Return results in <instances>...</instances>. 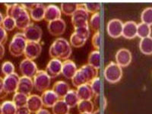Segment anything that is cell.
Here are the masks:
<instances>
[{"mask_svg":"<svg viewBox=\"0 0 152 114\" xmlns=\"http://www.w3.org/2000/svg\"><path fill=\"white\" fill-rule=\"evenodd\" d=\"M28 99V95L19 93V92H15L13 95L12 101L14 103L15 105L17 107V108H21V107H26Z\"/></svg>","mask_w":152,"mask_h":114,"instance_id":"obj_30","label":"cell"},{"mask_svg":"<svg viewBox=\"0 0 152 114\" xmlns=\"http://www.w3.org/2000/svg\"><path fill=\"white\" fill-rule=\"evenodd\" d=\"M26 38L23 32L16 33L13 36L9 45V50L11 55L13 56H21L24 54L27 45Z\"/></svg>","mask_w":152,"mask_h":114,"instance_id":"obj_3","label":"cell"},{"mask_svg":"<svg viewBox=\"0 0 152 114\" xmlns=\"http://www.w3.org/2000/svg\"><path fill=\"white\" fill-rule=\"evenodd\" d=\"M88 24H89V28L93 30L94 33L99 31L100 28V15L99 12L92 15L90 20L88 21Z\"/></svg>","mask_w":152,"mask_h":114,"instance_id":"obj_36","label":"cell"},{"mask_svg":"<svg viewBox=\"0 0 152 114\" xmlns=\"http://www.w3.org/2000/svg\"><path fill=\"white\" fill-rule=\"evenodd\" d=\"M142 22L152 25V7H148L142 11L141 14Z\"/></svg>","mask_w":152,"mask_h":114,"instance_id":"obj_37","label":"cell"},{"mask_svg":"<svg viewBox=\"0 0 152 114\" xmlns=\"http://www.w3.org/2000/svg\"><path fill=\"white\" fill-rule=\"evenodd\" d=\"M77 70H78L77 66L72 60L67 59L62 62V74L67 79H72Z\"/></svg>","mask_w":152,"mask_h":114,"instance_id":"obj_20","label":"cell"},{"mask_svg":"<svg viewBox=\"0 0 152 114\" xmlns=\"http://www.w3.org/2000/svg\"><path fill=\"white\" fill-rule=\"evenodd\" d=\"M36 4L37 3H34V2H29V3H22L21 5H22L23 7L26 9L27 11H29L30 12V11L36 5Z\"/></svg>","mask_w":152,"mask_h":114,"instance_id":"obj_46","label":"cell"},{"mask_svg":"<svg viewBox=\"0 0 152 114\" xmlns=\"http://www.w3.org/2000/svg\"><path fill=\"white\" fill-rule=\"evenodd\" d=\"M92 45L96 49V50H99L101 47V35L100 31H97L94 34L92 37Z\"/></svg>","mask_w":152,"mask_h":114,"instance_id":"obj_43","label":"cell"},{"mask_svg":"<svg viewBox=\"0 0 152 114\" xmlns=\"http://www.w3.org/2000/svg\"><path fill=\"white\" fill-rule=\"evenodd\" d=\"M0 114H2V107H1V104H0Z\"/></svg>","mask_w":152,"mask_h":114,"instance_id":"obj_53","label":"cell"},{"mask_svg":"<svg viewBox=\"0 0 152 114\" xmlns=\"http://www.w3.org/2000/svg\"><path fill=\"white\" fill-rule=\"evenodd\" d=\"M90 86L91 88L92 92H93L94 96H95V97L100 96V92H101V83H100V79L99 77L95 78L91 82Z\"/></svg>","mask_w":152,"mask_h":114,"instance_id":"obj_40","label":"cell"},{"mask_svg":"<svg viewBox=\"0 0 152 114\" xmlns=\"http://www.w3.org/2000/svg\"><path fill=\"white\" fill-rule=\"evenodd\" d=\"M47 28L50 34L53 36H60L65 33L66 29V23L62 18L49 22Z\"/></svg>","mask_w":152,"mask_h":114,"instance_id":"obj_13","label":"cell"},{"mask_svg":"<svg viewBox=\"0 0 152 114\" xmlns=\"http://www.w3.org/2000/svg\"><path fill=\"white\" fill-rule=\"evenodd\" d=\"M62 62L59 59H51L48 62L46 72L51 78H55L62 74Z\"/></svg>","mask_w":152,"mask_h":114,"instance_id":"obj_14","label":"cell"},{"mask_svg":"<svg viewBox=\"0 0 152 114\" xmlns=\"http://www.w3.org/2000/svg\"><path fill=\"white\" fill-rule=\"evenodd\" d=\"M89 13L87 12L83 5H80L76 9L74 14L72 15V24L75 28L88 24Z\"/></svg>","mask_w":152,"mask_h":114,"instance_id":"obj_6","label":"cell"},{"mask_svg":"<svg viewBox=\"0 0 152 114\" xmlns=\"http://www.w3.org/2000/svg\"><path fill=\"white\" fill-rule=\"evenodd\" d=\"M19 79H20V77L15 72L9 75L5 76V78H3V85L4 89L7 94L15 93L17 91Z\"/></svg>","mask_w":152,"mask_h":114,"instance_id":"obj_10","label":"cell"},{"mask_svg":"<svg viewBox=\"0 0 152 114\" xmlns=\"http://www.w3.org/2000/svg\"><path fill=\"white\" fill-rule=\"evenodd\" d=\"M53 114H69V108L63 100L59 99L52 107Z\"/></svg>","mask_w":152,"mask_h":114,"instance_id":"obj_31","label":"cell"},{"mask_svg":"<svg viewBox=\"0 0 152 114\" xmlns=\"http://www.w3.org/2000/svg\"><path fill=\"white\" fill-rule=\"evenodd\" d=\"M35 114H51V113H50L49 110H47V109H43H43H41L40 110H39L37 113H35Z\"/></svg>","mask_w":152,"mask_h":114,"instance_id":"obj_49","label":"cell"},{"mask_svg":"<svg viewBox=\"0 0 152 114\" xmlns=\"http://www.w3.org/2000/svg\"><path fill=\"white\" fill-rule=\"evenodd\" d=\"M80 114H92V113H80Z\"/></svg>","mask_w":152,"mask_h":114,"instance_id":"obj_54","label":"cell"},{"mask_svg":"<svg viewBox=\"0 0 152 114\" xmlns=\"http://www.w3.org/2000/svg\"><path fill=\"white\" fill-rule=\"evenodd\" d=\"M115 59H116L115 62L116 64L119 65L121 68H124L129 66L132 59V53L128 49L121 48L116 52L115 55Z\"/></svg>","mask_w":152,"mask_h":114,"instance_id":"obj_11","label":"cell"},{"mask_svg":"<svg viewBox=\"0 0 152 114\" xmlns=\"http://www.w3.org/2000/svg\"><path fill=\"white\" fill-rule=\"evenodd\" d=\"M16 114H31V112L28 110L26 107H21V108H18Z\"/></svg>","mask_w":152,"mask_h":114,"instance_id":"obj_47","label":"cell"},{"mask_svg":"<svg viewBox=\"0 0 152 114\" xmlns=\"http://www.w3.org/2000/svg\"><path fill=\"white\" fill-rule=\"evenodd\" d=\"M7 94L5 92V89H4V85H3V78L2 77H0V100L5 98L7 96Z\"/></svg>","mask_w":152,"mask_h":114,"instance_id":"obj_45","label":"cell"},{"mask_svg":"<svg viewBox=\"0 0 152 114\" xmlns=\"http://www.w3.org/2000/svg\"><path fill=\"white\" fill-rule=\"evenodd\" d=\"M8 40L7 31H5L2 25H0V44L4 45V43H6Z\"/></svg>","mask_w":152,"mask_h":114,"instance_id":"obj_44","label":"cell"},{"mask_svg":"<svg viewBox=\"0 0 152 114\" xmlns=\"http://www.w3.org/2000/svg\"><path fill=\"white\" fill-rule=\"evenodd\" d=\"M15 67L14 64L10 61H5L2 64L1 71H2V74L5 75V76L15 73Z\"/></svg>","mask_w":152,"mask_h":114,"instance_id":"obj_39","label":"cell"},{"mask_svg":"<svg viewBox=\"0 0 152 114\" xmlns=\"http://www.w3.org/2000/svg\"><path fill=\"white\" fill-rule=\"evenodd\" d=\"M87 40L88 39L74 32L70 37V45L76 47V48H79V47H83L85 45Z\"/></svg>","mask_w":152,"mask_h":114,"instance_id":"obj_34","label":"cell"},{"mask_svg":"<svg viewBox=\"0 0 152 114\" xmlns=\"http://www.w3.org/2000/svg\"><path fill=\"white\" fill-rule=\"evenodd\" d=\"M77 108L80 113H92L94 111V105L91 100H80Z\"/></svg>","mask_w":152,"mask_h":114,"instance_id":"obj_27","label":"cell"},{"mask_svg":"<svg viewBox=\"0 0 152 114\" xmlns=\"http://www.w3.org/2000/svg\"><path fill=\"white\" fill-rule=\"evenodd\" d=\"M23 34L28 42H39L40 43L42 35H43V31L39 25L31 23L29 26L23 31Z\"/></svg>","mask_w":152,"mask_h":114,"instance_id":"obj_7","label":"cell"},{"mask_svg":"<svg viewBox=\"0 0 152 114\" xmlns=\"http://www.w3.org/2000/svg\"><path fill=\"white\" fill-rule=\"evenodd\" d=\"M76 92L80 100H91L94 96L90 84H85L78 87Z\"/></svg>","mask_w":152,"mask_h":114,"instance_id":"obj_23","label":"cell"},{"mask_svg":"<svg viewBox=\"0 0 152 114\" xmlns=\"http://www.w3.org/2000/svg\"><path fill=\"white\" fill-rule=\"evenodd\" d=\"M79 6V4L76 2H62L61 4L60 10L62 13L66 15H72Z\"/></svg>","mask_w":152,"mask_h":114,"instance_id":"obj_32","label":"cell"},{"mask_svg":"<svg viewBox=\"0 0 152 114\" xmlns=\"http://www.w3.org/2000/svg\"><path fill=\"white\" fill-rule=\"evenodd\" d=\"M46 6L42 3H37L36 5L29 12L31 19L34 21H40L44 19Z\"/></svg>","mask_w":152,"mask_h":114,"instance_id":"obj_21","label":"cell"},{"mask_svg":"<svg viewBox=\"0 0 152 114\" xmlns=\"http://www.w3.org/2000/svg\"><path fill=\"white\" fill-rule=\"evenodd\" d=\"M61 15H62V12L60 10V8L58 7L57 5L54 4H50L46 6L44 19L48 22H51V21H56L57 19L61 18Z\"/></svg>","mask_w":152,"mask_h":114,"instance_id":"obj_17","label":"cell"},{"mask_svg":"<svg viewBox=\"0 0 152 114\" xmlns=\"http://www.w3.org/2000/svg\"><path fill=\"white\" fill-rule=\"evenodd\" d=\"M137 27L138 24L133 21H129L123 23L122 36L128 40L134 39L135 37H137Z\"/></svg>","mask_w":152,"mask_h":114,"instance_id":"obj_18","label":"cell"},{"mask_svg":"<svg viewBox=\"0 0 152 114\" xmlns=\"http://www.w3.org/2000/svg\"><path fill=\"white\" fill-rule=\"evenodd\" d=\"M34 88V86L33 79L28 77L21 76L19 79L18 86L16 92H19V93L29 96L31 95V92L33 91Z\"/></svg>","mask_w":152,"mask_h":114,"instance_id":"obj_15","label":"cell"},{"mask_svg":"<svg viewBox=\"0 0 152 114\" xmlns=\"http://www.w3.org/2000/svg\"><path fill=\"white\" fill-rule=\"evenodd\" d=\"M83 6L88 13L95 14L100 11V8H101V3L100 2H88V3L83 4Z\"/></svg>","mask_w":152,"mask_h":114,"instance_id":"obj_41","label":"cell"},{"mask_svg":"<svg viewBox=\"0 0 152 114\" xmlns=\"http://www.w3.org/2000/svg\"><path fill=\"white\" fill-rule=\"evenodd\" d=\"M43 102L41 97L37 94H31L28 96L26 107L31 113H37L39 110L43 109Z\"/></svg>","mask_w":152,"mask_h":114,"instance_id":"obj_16","label":"cell"},{"mask_svg":"<svg viewBox=\"0 0 152 114\" xmlns=\"http://www.w3.org/2000/svg\"><path fill=\"white\" fill-rule=\"evenodd\" d=\"M41 100L43 107L47 108H52L54 104L59 100V97L53 90H47L43 91L41 95Z\"/></svg>","mask_w":152,"mask_h":114,"instance_id":"obj_19","label":"cell"},{"mask_svg":"<svg viewBox=\"0 0 152 114\" xmlns=\"http://www.w3.org/2000/svg\"><path fill=\"white\" fill-rule=\"evenodd\" d=\"M63 100H64L65 103L67 104L69 108H73V107H76L80 101L78 94H77V92H76L75 90H73V89L69 90L67 94L63 97Z\"/></svg>","mask_w":152,"mask_h":114,"instance_id":"obj_24","label":"cell"},{"mask_svg":"<svg viewBox=\"0 0 152 114\" xmlns=\"http://www.w3.org/2000/svg\"><path fill=\"white\" fill-rule=\"evenodd\" d=\"M80 69L85 74V77H86L87 80H88V84H90L95 78H97V75H98V70L88 64L82 66L80 68Z\"/></svg>","mask_w":152,"mask_h":114,"instance_id":"obj_25","label":"cell"},{"mask_svg":"<svg viewBox=\"0 0 152 114\" xmlns=\"http://www.w3.org/2000/svg\"><path fill=\"white\" fill-rule=\"evenodd\" d=\"M104 76L107 82L116 84L123 77V69L115 62H110L104 69Z\"/></svg>","mask_w":152,"mask_h":114,"instance_id":"obj_4","label":"cell"},{"mask_svg":"<svg viewBox=\"0 0 152 114\" xmlns=\"http://www.w3.org/2000/svg\"><path fill=\"white\" fill-rule=\"evenodd\" d=\"M2 27L6 31H13L16 28V24L15 19L13 18L10 17V16L6 15L4 18L3 22L2 24Z\"/></svg>","mask_w":152,"mask_h":114,"instance_id":"obj_38","label":"cell"},{"mask_svg":"<svg viewBox=\"0 0 152 114\" xmlns=\"http://www.w3.org/2000/svg\"><path fill=\"white\" fill-rule=\"evenodd\" d=\"M69 114H70V113H69Z\"/></svg>","mask_w":152,"mask_h":114,"instance_id":"obj_55","label":"cell"},{"mask_svg":"<svg viewBox=\"0 0 152 114\" xmlns=\"http://www.w3.org/2000/svg\"><path fill=\"white\" fill-rule=\"evenodd\" d=\"M92 114H100V110L99 109L96 110H94L93 113H92Z\"/></svg>","mask_w":152,"mask_h":114,"instance_id":"obj_52","label":"cell"},{"mask_svg":"<svg viewBox=\"0 0 152 114\" xmlns=\"http://www.w3.org/2000/svg\"><path fill=\"white\" fill-rule=\"evenodd\" d=\"M88 64L93 66L94 68L98 70L101 66V62H100V53L99 50H93L88 56Z\"/></svg>","mask_w":152,"mask_h":114,"instance_id":"obj_28","label":"cell"},{"mask_svg":"<svg viewBox=\"0 0 152 114\" xmlns=\"http://www.w3.org/2000/svg\"><path fill=\"white\" fill-rule=\"evenodd\" d=\"M34 88L37 91L43 92L48 90L51 84V78L44 70H38L33 78Z\"/></svg>","mask_w":152,"mask_h":114,"instance_id":"obj_5","label":"cell"},{"mask_svg":"<svg viewBox=\"0 0 152 114\" xmlns=\"http://www.w3.org/2000/svg\"><path fill=\"white\" fill-rule=\"evenodd\" d=\"M42 51V46L39 42H28L24 50V55L26 59L34 60L40 55Z\"/></svg>","mask_w":152,"mask_h":114,"instance_id":"obj_12","label":"cell"},{"mask_svg":"<svg viewBox=\"0 0 152 114\" xmlns=\"http://www.w3.org/2000/svg\"><path fill=\"white\" fill-rule=\"evenodd\" d=\"M123 28V22L118 18L111 19L107 25V34L110 37L118 38L122 36Z\"/></svg>","mask_w":152,"mask_h":114,"instance_id":"obj_9","label":"cell"},{"mask_svg":"<svg viewBox=\"0 0 152 114\" xmlns=\"http://www.w3.org/2000/svg\"><path fill=\"white\" fill-rule=\"evenodd\" d=\"M71 80L72 85L75 87V88H78V87L85 85V84H88V80H87V78L85 77V74L80 69L77 70L76 73Z\"/></svg>","mask_w":152,"mask_h":114,"instance_id":"obj_29","label":"cell"},{"mask_svg":"<svg viewBox=\"0 0 152 114\" xmlns=\"http://www.w3.org/2000/svg\"><path fill=\"white\" fill-rule=\"evenodd\" d=\"M53 91L59 98H63L70 90V86L65 81H58L53 86Z\"/></svg>","mask_w":152,"mask_h":114,"instance_id":"obj_22","label":"cell"},{"mask_svg":"<svg viewBox=\"0 0 152 114\" xmlns=\"http://www.w3.org/2000/svg\"><path fill=\"white\" fill-rule=\"evenodd\" d=\"M7 16L13 18L15 21L16 28L20 31H24L31 24V17L28 11L23 7L21 4H5Z\"/></svg>","mask_w":152,"mask_h":114,"instance_id":"obj_1","label":"cell"},{"mask_svg":"<svg viewBox=\"0 0 152 114\" xmlns=\"http://www.w3.org/2000/svg\"><path fill=\"white\" fill-rule=\"evenodd\" d=\"M20 72L22 74V76L28 77V78H34L36 73L37 72V66L34 60L28 59H24L19 65Z\"/></svg>","mask_w":152,"mask_h":114,"instance_id":"obj_8","label":"cell"},{"mask_svg":"<svg viewBox=\"0 0 152 114\" xmlns=\"http://www.w3.org/2000/svg\"><path fill=\"white\" fill-rule=\"evenodd\" d=\"M5 55V47L4 45L0 44V59H2Z\"/></svg>","mask_w":152,"mask_h":114,"instance_id":"obj_48","label":"cell"},{"mask_svg":"<svg viewBox=\"0 0 152 114\" xmlns=\"http://www.w3.org/2000/svg\"><path fill=\"white\" fill-rule=\"evenodd\" d=\"M2 114H16L18 108L11 100H5L1 104Z\"/></svg>","mask_w":152,"mask_h":114,"instance_id":"obj_35","label":"cell"},{"mask_svg":"<svg viewBox=\"0 0 152 114\" xmlns=\"http://www.w3.org/2000/svg\"><path fill=\"white\" fill-rule=\"evenodd\" d=\"M72 50L70 43L65 38L58 37L51 44L49 50V54L52 59L59 60H67L71 56Z\"/></svg>","mask_w":152,"mask_h":114,"instance_id":"obj_2","label":"cell"},{"mask_svg":"<svg viewBox=\"0 0 152 114\" xmlns=\"http://www.w3.org/2000/svg\"><path fill=\"white\" fill-rule=\"evenodd\" d=\"M3 20H4V16L0 12V25H2V22H3Z\"/></svg>","mask_w":152,"mask_h":114,"instance_id":"obj_51","label":"cell"},{"mask_svg":"<svg viewBox=\"0 0 152 114\" xmlns=\"http://www.w3.org/2000/svg\"><path fill=\"white\" fill-rule=\"evenodd\" d=\"M75 33L81 35L83 37L88 39L89 36H90V28H89V24H86V25H82V26L77 27L75 28Z\"/></svg>","mask_w":152,"mask_h":114,"instance_id":"obj_42","label":"cell"},{"mask_svg":"<svg viewBox=\"0 0 152 114\" xmlns=\"http://www.w3.org/2000/svg\"><path fill=\"white\" fill-rule=\"evenodd\" d=\"M103 104H104V105H103V107H104V109L105 110L106 107H107V100L105 97L103 99Z\"/></svg>","mask_w":152,"mask_h":114,"instance_id":"obj_50","label":"cell"},{"mask_svg":"<svg viewBox=\"0 0 152 114\" xmlns=\"http://www.w3.org/2000/svg\"><path fill=\"white\" fill-rule=\"evenodd\" d=\"M151 28L150 25L145 23H139L137 27V36L140 37L141 39L142 38L148 37L151 36Z\"/></svg>","mask_w":152,"mask_h":114,"instance_id":"obj_33","label":"cell"},{"mask_svg":"<svg viewBox=\"0 0 152 114\" xmlns=\"http://www.w3.org/2000/svg\"><path fill=\"white\" fill-rule=\"evenodd\" d=\"M140 51L145 55H152V37L142 38L139 42Z\"/></svg>","mask_w":152,"mask_h":114,"instance_id":"obj_26","label":"cell"}]
</instances>
